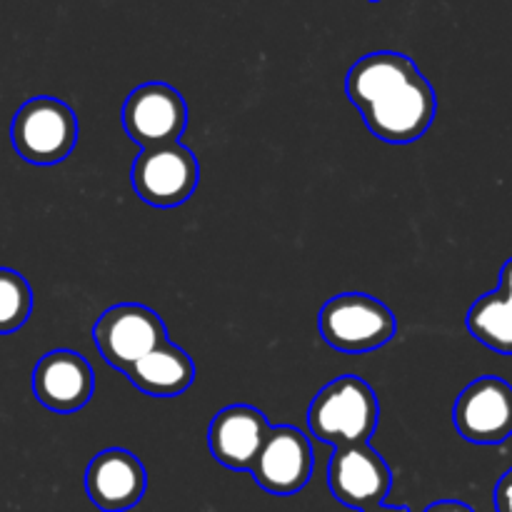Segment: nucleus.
<instances>
[{
  "label": "nucleus",
  "instance_id": "1",
  "mask_svg": "<svg viewBox=\"0 0 512 512\" xmlns=\"http://www.w3.org/2000/svg\"><path fill=\"white\" fill-rule=\"evenodd\" d=\"M345 93L370 133L393 145L423 138L438 113L433 85L408 55L393 50L360 58L348 70Z\"/></svg>",
  "mask_w": 512,
  "mask_h": 512
},
{
  "label": "nucleus",
  "instance_id": "2",
  "mask_svg": "<svg viewBox=\"0 0 512 512\" xmlns=\"http://www.w3.org/2000/svg\"><path fill=\"white\" fill-rule=\"evenodd\" d=\"M380 405L375 390L358 375L325 385L308 408V428L320 443L345 448L368 443L378 430Z\"/></svg>",
  "mask_w": 512,
  "mask_h": 512
},
{
  "label": "nucleus",
  "instance_id": "3",
  "mask_svg": "<svg viewBox=\"0 0 512 512\" xmlns=\"http://www.w3.org/2000/svg\"><path fill=\"white\" fill-rule=\"evenodd\" d=\"M320 335L340 353H370L398 333V320L383 300L365 293H340L323 305Z\"/></svg>",
  "mask_w": 512,
  "mask_h": 512
},
{
  "label": "nucleus",
  "instance_id": "4",
  "mask_svg": "<svg viewBox=\"0 0 512 512\" xmlns=\"http://www.w3.org/2000/svg\"><path fill=\"white\" fill-rule=\"evenodd\" d=\"M15 153L33 165H55L78 143V118L68 103L38 95L23 103L10 125Z\"/></svg>",
  "mask_w": 512,
  "mask_h": 512
},
{
  "label": "nucleus",
  "instance_id": "5",
  "mask_svg": "<svg viewBox=\"0 0 512 512\" xmlns=\"http://www.w3.org/2000/svg\"><path fill=\"white\" fill-rule=\"evenodd\" d=\"M130 183L148 205L175 208L183 205L198 188V158L183 143L143 148L130 168Z\"/></svg>",
  "mask_w": 512,
  "mask_h": 512
},
{
  "label": "nucleus",
  "instance_id": "6",
  "mask_svg": "<svg viewBox=\"0 0 512 512\" xmlns=\"http://www.w3.org/2000/svg\"><path fill=\"white\" fill-rule=\"evenodd\" d=\"M93 338L105 363L128 373L140 358L168 340V328L155 310L123 303L100 315L93 325Z\"/></svg>",
  "mask_w": 512,
  "mask_h": 512
},
{
  "label": "nucleus",
  "instance_id": "7",
  "mask_svg": "<svg viewBox=\"0 0 512 512\" xmlns=\"http://www.w3.org/2000/svg\"><path fill=\"white\" fill-rule=\"evenodd\" d=\"M188 125L185 98L168 83H145L123 105V128L143 148L178 143Z\"/></svg>",
  "mask_w": 512,
  "mask_h": 512
},
{
  "label": "nucleus",
  "instance_id": "8",
  "mask_svg": "<svg viewBox=\"0 0 512 512\" xmlns=\"http://www.w3.org/2000/svg\"><path fill=\"white\" fill-rule=\"evenodd\" d=\"M393 485L388 463L368 443L335 448L328 465V488L338 503L353 510L383 505Z\"/></svg>",
  "mask_w": 512,
  "mask_h": 512
},
{
  "label": "nucleus",
  "instance_id": "9",
  "mask_svg": "<svg viewBox=\"0 0 512 512\" xmlns=\"http://www.w3.org/2000/svg\"><path fill=\"white\" fill-rule=\"evenodd\" d=\"M453 423L468 443H505L512 435V385L495 375L473 380L455 400Z\"/></svg>",
  "mask_w": 512,
  "mask_h": 512
},
{
  "label": "nucleus",
  "instance_id": "10",
  "mask_svg": "<svg viewBox=\"0 0 512 512\" xmlns=\"http://www.w3.org/2000/svg\"><path fill=\"white\" fill-rule=\"evenodd\" d=\"M250 475L265 493H300L313 475V445L308 435L293 425L270 428L258 458L250 465Z\"/></svg>",
  "mask_w": 512,
  "mask_h": 512
},
{
  "label": "nucleus",
  "instance_id": "11",
  "mask_svg": "<svg viewBox=\"0 0 512 512\" xmlns=\"http://www.w3.org/2000/svg\"><path fill=\"white\" fill-rule=\"evenodd\" d=\"M148 475L130 450L108 448L95 455L85 470V493L103 512H125L143 500Z\"/></svg>",
  "mask_w": 512,
  "mask_h": 512
},
{
  "label": "nucleus",
  "instance_id": "12",
  "mask_svg": "<svg viewBox=\"0 0 512 512\" xmlns=\"http://www.w3.org/2000/svg\"><path fill=\"white\" fill-rule=\"evenodd\" d=\"M95 378L88 360L75 350H50L33 370V393L53 413H75L93 398Z\"/></svg>",
  "mask_w": 512,
  "mask_h": 512
},
{
  "label": "nucleus",
  "instance_id": "13",
  "mask_svg": "<svg viewBox=\"0 0 512 512\" xmlns=\"http://www.w3.org/2000/svg\"><path fill=\"white\" fill-rule=\"evenodd\" d=\"M270 428L268 418L253 405H228L210 420V455L228 470H250Z\"/></svg>",
  "mask_w": 512,
  "mask_h": 512
},
{
  "label": "nucleus",
  "instance_id": "14",
  "mask_svg": "<svg viewBox=\"0 0 512 512\" xmlns=\"http://www.w3.org/2000/svg\"><path fill=\"white\" fill-rule=\"evenodd\" d=\"M125 378L150 398H175L183 395L195 380V363L183 348L165 340L140 358Z\"/></svg>",
  "mask_w": 512,
  "mask_h": 512
},
{
  "label": "nucleus",
  "instance_id": "15",
  "mask_svg": "<svg viewBox=\"0 0 512 512\" xmlns=\"http://www.w3.org/2000/svg\"><path fill=\"white\" fill-rule=\"evenodd\" d=\"M468 330L488 348L512 355V290H493L468 310Z\"/></svg>",
  "mask_w": 512,
  "mask_h": 512
},
{
  "label": "nucleus",
  "instance_id": "16",
  "mask_svg": "<svg viewBox=\"0 0 512 512\" xmlns=\"http://www.w3.org/2000/svg\"><path fill=\"white\" fill-rule=\"evenodd\" d=\"M33 310V290L28 280L10 268H0V335L23 328Z\"/></svg>",
  "mask_w": 512,
  "mask_h": 512
},
{
  "label": "nucleus",
  "instance_id": "17",
  "mask_svg": "<svg viewBox=\"0 0 512 512\" xmlns=\"http://www.w3.org/2000/svg\"><path fill=\"white\" fill-rule=\"evenodd\" d=\"M495 510L512 512V468L495 485Z\"/></svg>",
  "mask_w": 512,
  "mask_h": 512
},
{
  "label": "nucleus",
  "instance_id": "18",
  "mask_svg": "<svg viewBox=\"0 0 512 512\" xmlns=\"http://www.w3.org/2000/svg\"><path fill=\"white\" fill-rule=\"evenodd\" d=\"M423 512H475L468 503H460V500H438V503L428 505Z\"/></svg>",
  "mask_w": 512,
  "mask_h": 512
},
{
  "label": "nucleus",
  "instance_id": "19",
  "mask_svg": "<svg viewBox=\"0 0 512 512\" xmlns=\"http://www.w3.org/2000/svg\"><path fill=\"white\" fill-rule=\"evenodd\" d=\"M500 290H512V258L500 270Z\"/></svg>",
  "mask_w": 512,
  "mask_h": 512
},
{
  "label": "nucleus",
  "instance_id": "20",
  "mask_svg": "<svg viewBox=\"0 0 512 512\" xmlns=\"http://www.w3.org/2000/svg\"><path fill=\"white\" fill-rule=\"evenodd\" d=\"M363 512H410L408 508H390V505H375V508Z\"/></svg>",
  "mask_w": 512,
  "mask_h": 512
},
{
  "label": "nucleus",
  "instance_id": "21",
  "mask_svg": "<svg viewBox=\"0 0 512 512\" xmlns=\"http://www.w3.org/2000/svg\"><path fill=\"white\" fill-rule=\"evenodd\" d=\"M370 3H380V0H370Z\"/></svg>",
  "mask_w": 512,
  "mask_h": 512
}]
</instances>
